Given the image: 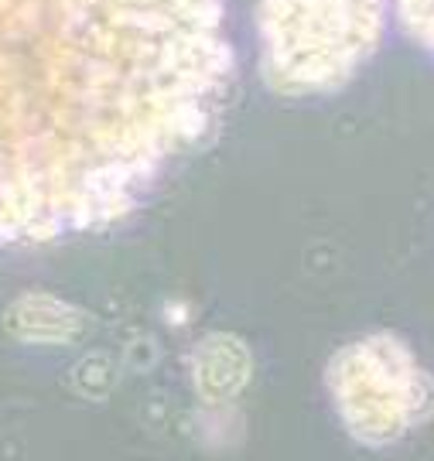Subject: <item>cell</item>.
Segmentation results:
<instances>
[{
  "instance_id": "cell-4",
  "label": "cell",
  "mask_w": 434,
  "mask_h": 461,
  "mask_svg": "<svg viewBox=\"0 0 434 461\" xmlns=\"http://www.w3.org/2000/svg\"><path fill=\"white\" fill-rule=\"evenodd\" d=\"M199 366V386L209 400H222L247 379V348L236 346V339H205L195 356Z\"/></svg>"
},
{
  "instance_id": "cell-2",
  "label": "cell",
  "mask_w": 434,
  "mask_h": 461,
  "mask_svg": "<svg viewBox=\"0 0 434 461\" xmlns=\"http://www.w3.org/2000/svg\"><path fill=\"white\" fill-rule=\"evenodd\" d=\"M384 0H264V76L285 96L332 93L376 49Z\"/></svg>"
},
{
  "instance_id": "cell-1",
  "label": "cell",
  "mask_w": 434,
  "mask_h": 461,
  "mask_svg": "<svg viewBox=\"0 0 434 461\" xmlns=\"http://www.w3.org/2000/svg\"><path fill=\"white\" fill-rule=\"evenodd\" d=\"M230 76L222 0H0V249L131 212Z\"/></svg>"
},
{
  "instance_id": "cell-5",
  "label": "cell",
  "mask_w": 434,
  "mask_h": 461,
  "mask_svg": "<svg viewBox=\"0 0 434 461\" xmlns=\"http://www.w3.org/2000/svg\"><path fill=\"white\" fill-rule=\"evenodd\" d=\"M397 4H401L403 28H411L424 45L434 49V0H397Z\"/></svg>"
},
{
  "instance_id": "cell-3",
  "label": "cell",
  "mask_w": 434,
  "mask_h": 461,
  "mask_svg": "<svg viewBox=\"0 0 434 461\" xmlns=\"http://www.w3.org/2000/svg\"><path fill=\"white\" fill-rule=\"evenodd\" d=\"M7 329L24 342H66L79 329V312L49 294H24L7 312Z\"/></svg>"
}]
</instances>
